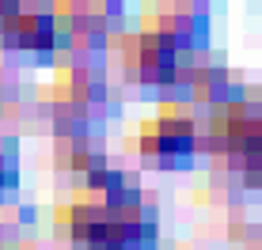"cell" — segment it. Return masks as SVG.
Wrapping results in <instances>:
<instances>
[{
  "instance_id": "cell-1",
  "label": "cell",
  "mask_w": 262,
  "mask_h": 250,
  "mask_svg": "<svg viewBox=\"0 0 262 250\" xmlns=\"http://www.w3.org/2000/svg\"><path fill=\"white\" fill-rule=\"evenodd\" d=\"M57 228L72 250H152L156 246V209L144 201L114 205L95 193H80L57 209Z\"/></svg>"
},
{
  "instance_id": "cell-6",
  "label": "cell",
  "mask_w": 262,
  "mask_h": 250,
  "mask_svg": "<svg viewBox=\"0 0 262 250\" xmlns=\"http://www.w3.org/2000/svg\"><path fill=\"white\" fill-rule=\"evenodd\" d=\"M8 186H15V163H12V156L0 152V190H8Z\"/></svg>"
},
{
  "instance_id": "cell-4",
  "label": "cell",
  "mask_w": 262,
  "mask_h": 250,
  "mask_svg": "<svg viewBox=\"0 0 262 250\" xmlns=\"http://www.w3.org/2000/svg\"><path fill=\"white\" fill-rule=\"evenodd\" d=\"M213 148L224 152L228 159H236L251 171L255 178V167H258V156H262V125H258V114L255 110H232L228 118L216 121V133H213Z\"/></svg>"
},
{
  "instance_id": "cell-2",
  "label": "cell",
  "mask_w": 262,
  "mask_h": 250,
  "mask_svg": "<svg viewBox=\"0 0 262 250\" xmlns=\"http://www.w3.org/2000/svg\"><path fill=\"white\" fill-rule=\"evenodd\" d=\"M194 148H198V125L190 114H179V110H160L137 133V152L160 167L186 163L194 156Z\"/></svg>"
},
{
  "instance_id": "cell-3",
  "label": "cell",
  "mask_w": 262,
  "mask_h": 250,
  "mask_svg": "<svg viewBox=\"0 0 262 250\" xmlns=\"http://www.w3.org/2000/svg\"><path fill=\"white\" fill-rule=\"evenodd\" d=\"M179 42L171 38V31L164 27H144V31L129 34L122 42L125 53V68L144 84H171L179 72Z\"/></svg>"
},
{
  "instance_id": "cell-7",
  "label": "cell",
  "mask_w": 262,
  "mask_h": 250,
  "mask_svg": "<svg viewBox=\"0 0 262 250\" xmlns=\"http://www.w3.org/2000/svg\"><path fill=\"white\" fill-rule=\"evenodd\" d=\"M19 4H23V0H0V19H4L8 12H15V8H19Z\"/></svg>"
},
{
  "instance_id": "cell-5",
  "label": "cell",
  "mask_w": 262,
  "mask_h": 250,
  "mask_svg": "<svg viewBox=\"0 0 262 250\" xmlns=\"http://www.w3.org/2000/svg\"><path fill=\"white\" fill-rule=\"evenodd\" d=\"M0 34L8 46L27 49V53H46L57 46V15L46 8H15L0 19Z\"/></svg>"
}]
</instances>
